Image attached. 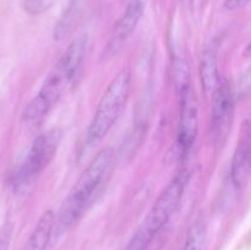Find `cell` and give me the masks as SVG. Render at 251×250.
<instances>
[{
  "label": "cell",
  "mask_w": 251,
  "mask_h": 250,
  "mask_svg": "<svg viewBox=\"0 0 251 250\" xmlns=\"http://www.w3.org/2000/svg\"><path fill=\"white\" fill-rule=\"evenodd\" d=\"M149 0H129L124 12L113 27L109 41L104 49L105 58H113L120 53L144 16Z\"/></svg>",
  "instance_id": "52a82bcc"
},
{
  "label": "cell",
  "mask_w": 251,
  "mask_h": 250,
  "mask_svg": "<svg viewBox=\"0 0 251 250\" xmlns=\"http://www.w3.org/2000/svg\"><path fill=\"white\" fill-rule=\"evenodd\" d=\"M217 46L215 43L208 44L202 53L200 64V76L201 83L205 95L211 96L220 81L218 76V64H217Z\"/></svg>",
  "instance_id": "30bf717a"
},
{
  "label": "cell",
  "mask_w": 251,
  "mask_h": 250,
  "mask_svg": "<svg viewBox=\"0 0 251 250\" xmlns=\"http://www.w3.org/2000/svg\"><path fill=\"white\" fill-rule=\"evenodd\" d=\"M173 86L180 102L191 96L190 70L184 58H176L173 61Z\"/></svg>",
  "instance_id": "4fadbf2b"
},
{
  "label": "cell",
  "mask_w": 251,
  "mask_h": 250,
  "mask_svg": "<svg viewBox=\"0 0 251 250\" xmlns=\"http://www.w3.org/2000/svg\"><path fill=\"white\" fill-rule=\"evenodd\" d=\"M61 139L63 131L59 127H53L36 137L26 158L14 174L12 186L15 193H27L34 185L37 179L53 161Z\"/></svg>",
  "instance_id": "5b68a950"
},
{
  "label": "cell",
  "mask_w": 251,
  "mask_h": 250,
  "mask_svg": "<svg viewBox=\"0 0 251 250\" xmlns=\"http://www.w3.org/2000/svg\"><path fill=\"white\" fill-rule=\"evenodd\" d=\"M131 90V69L123 68L105 88L87 129V142L93 146L102 141L117 120L129 100Z\"/></svg>",
  "instance_id": "277c9868"
},
{
  "label": "cell",
  "mask_w": 251,
  "mask_h": 250,
  "mask_svg": "<svg viewBox=\"0 0 251 250\" xmlns=\"http://www.w3.org/2000/svg\"><path fill=\"white\" fill-rule=\"evenodd\" d=\"M207 235L206 221L202 217H199L189 228L185 240L178 250H202Z\"/></svg>",
  "instance_id": "5bb4252c"
},
{
  "label": "cell",
  "mask_w": 251,
  "mask_h": 250,
  "mask_svg": "<svg viewBox=\"0 0 251 250\" xmlns=\"http://www.w3.org/2000/svg\"><path fill=\"white\" fill-rule=\"evenodd\" d=\"M190 180V172L181 168L169 181L164 190L159 194L157 200L146 218L132 235L126 250H146L162 228L167 225L172 216L178 210L185 189Z\"/></svg>",
  "instance_id": "3957f363"
},
{
  "label": "cell",
  "mask_w": 251,
  "mask_h": 250,
  "mask_svg": "<svg viewBox=\"0 0 251 250\" xmlns=\"http://www.w3.org/2000/svg\"><path fill=\"white\" fill-rule=\"evenodd\" d=\"M180 123H179L176 144L172 147V152H173L172 156L174 157V159H179V161L184 159L190 153L195 144L199 129L198 109H196V104L191 100V96L180 102Z\"/></svg>",
  "instance_id": "ba28073f"
},
{
  "label": "cell",
  "mask_w": 251,
  "mask_h": 250,
  "mask_svg": "<svg viewBox=\"0 0 251 250\" xmlns=\"http://www.w3.org/2000/svg\"><path fill=\"white\" fill-rule=\"evenodd\" d=\"M113 161L114 151L112 147H104L96 154L64 200L58 216H55L53 234H64L81 220L107 179Z\"/></svg>",
  "instance_id": "7a4b0ae2"
},
{
  "label": "cell",
  "mask_w": 251,
  "mask_h": 250,
  "mask_svg": "<svg viewBox=\"0 0 251 250\" xmlns=\"http://www.w3.org/2000/svg\"><path fill=\"white\" fill-rule=\"evenodd\" d=\"M55 0H24V10L29 15H41L48 11Z\"/></svg>",
  "instance_id": "9a60e30c"
},
{
  "label": "cell",
  "mask_w": 251,
  "mask_h": 250,
  "mask_svg": "<svg viewBox=\"0 0 251 250\" xmlns=\"http://www.w3.org/2000/svg\"><path fill=\"white\" fill-rule=\"evenodd\" d=\"M54 221L55 215L53 211H46L38 220L22 250H47L53 235Z\"/></svg>",
  "instance_id": "8fae6325"
},
{
  "label": "cell",
  "mask_w": 251,
  "mask_h": 250,
  "mask_svg": "<svg viewBox=\"0 0 251 250\" xmlns=\"http://www.w3.org/2000/svg\"><path fill=\"white\" fill-rule=\"evenodd\" d=\"M212 110H211L210 130L216 144L221 145L227 140L233 122L234 100L230 86L226 78L220 77L212 93Z\"/></svg>",
  "instance_id": "8992f818"
},
{
  "label": "cell",
  "mask_w": 251,
  "mask_h": 250,
  "mask_svg": "<svg viewBox=\"0 0 251 250\" xmlns=\"http://www.w3.org/2000/svg\"><path fill=\"white\" fill-rule=\"evenodd\" d=\"M12 229L10 225H5L0 230V250H9L10 243H11Z\"/></svg>",
  "instance_id": "2e32d148"
},
{
  "label": "cell",
  "mask_w": 251,
  "mask_h": 250,
  "mask_svg": "<svg viewBox=\"0 0 251 250\" xmlns=\"http://www.w3.org/2000/svg\"><path fill=\"white\" fill-rule=\"evenodd\" d=\"M249 1L250 0H226L225 7L229 11H235V10H240L247 6Z\"/></svg>",
  "instance_id": "e0dca14e"
},
{
  "label": "cell",
  "mask_w": 251,
  "mask_h": 250,
  "mask_svg": "<svg viewBox=\"0 0 251 250\" xmlns=\"http://www.w3.org/2000/svg\"><path fill=\"white\" fill-rule=\"evenodd\" d=\"M81 1L80 0H73L68 6L66 11H64L63 16L58 21L56 26L54 27V39L58 42L64 41L73 33L74 28L77 25L81 16Z\"/></svg>",
  "instance_id": "7c38bea8"
},
{
  "label": "cell",
  "mask_w": 251,
  "mask_h": 250,
  "mask_svg": "<svg viewBox=\"0 0 251 250\" xmlns=\"http://www.w3.org/2000/svg\"><path fill=\"white\" fill-rule=\"evenodd\" d=\"M87 37L80 36L74 39L55 65L51 68L36 97L26 105L22 119L27 123L43 119L60 100L73 83L85 59Z\"/></svg>",
  "instance_id": "6da1fadb"
},
{
  "label": "cell",
  "mask_w": 251,
  "mask_h": 250,
  "mask_svg": "<svg viewBox=\"0 0 251 250\" xmlns=\"http://www.w3.org/2000/svg\"><path fill=\"white\" fill-rule=\"evenodd\" d=\"M251 167V131L249 120L240 127L239 139L230 167V179L237 190H243L249 183Z\"/></svg>",
  "instance_id": "9c48e42d"
}]
</instances>
